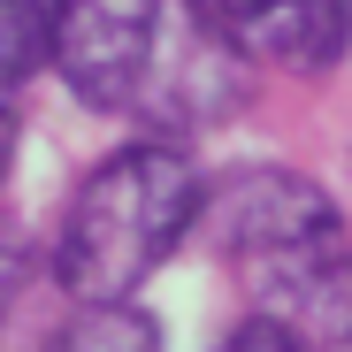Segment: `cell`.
<instances>
[{
    "label": "cell",
    "instance_id": "obj_1",
    "mask_svg": "<svg viewBox=\"0 0 352 352\" xmlns=\"http://www.w3.org/2000/svg\"><path fill=\"white\" fill-rule=\"evenodd\" d=\"M199 168L184 146L138 138L123 153H107L85 192L69 199L62 245H54V276L69 299H131V291L184 245V230L199 222Z\"/></svg>",
    "mask_w": 352,
    "mask_h": 352
},
{
    "label": "cell",
    "instance_id": "obj_2",
    "mask_svg": "<svg viewBox=\"0 0 352 352\" xmlns=\"http://www.w3.org/2000/svg\"><path fill=\"white\" fill-rule=\"evenodd\" d=\"M245 69L253 54L214 16V0H161V31L131 107H153L161 131H207L245 100Z\"/></svg>",
    "mask_w": 352,
    "mask_h": 352
},
{
    "label": "cell",
    "instance_id": "obj_3",
    "mask_svg": "<svg viewBox=\"0 0 352 352\" xmlns=\"http://www.w3.org/2000/svg\"><path fill=\"white\" fill-rule=\"evenodd\" d=\"M161 31V0H54L46 8V62L85 107H131L146 85V54Z\"/></svg>",
    "mask_w": 352,
    "mask_h": 352
},
{
    "label": "cell",
    "instance_id": "obj_4",
    "mask_svg": "<svg viewBox=\"0 0 352 352\" xmlns=\"http://www.w3.org/2000/svg\"><path fill=\"white\" fill-rule=\"evenodd\" d=\"M199 214H207L222 253L261 261V268H283V261H299V253L337 238V207L322 199V184H307V176H291V168H238V176H222L199 199Z\"/></svg>",
    "mask_w": 352,
    "mask_h": 352
},
{
    "label": "cell",
    "instance_id": "obj_5",
    "mask_svg": "<svg viewBox=\"0 0 352 352\" xmlns=\"http://www.w3.org/2000/svg\"><path fill=\"white\" fill-rule=\"evenodd\" d=\"M214 16L238 31L253 62L276 69H329L352 38V0H214Z\"/></svg>",
    "mask_w": 352,
    "mask_h": 352
},
{
    "label": "cell",
    "instance_id": "obj_6",
    "mask_svg": "<svg viewBox=\"0 0 352 352\" xmlns=\"http://www.w3.org/2000/svg\"><path fill=\"white\" fill-rule=\"evenodd\" d=\"M268 276H276L283 322H299V344H344L352 352V245L329 238V245L283 261Z\"/></svg>",
    "mask_w": 352,
    "mask_h": 352
},
{
    "label": "cell",
    "instance_id": "obj_7",
    "mask_svg": "<svg viewBox=\"0 0 352 352\" xmlns=\"http://www.w3.org/2000/svg\"><path fill=\"white\" fill-rule=\"evenodd\" d=\"M46 62V8L38 0H0V100H16Z\"/></svg>",
    "mask_w": 352,
    "mask_h": 352
},
{
    "label": "cell",
    "instance_id": "obj_8",
    "mask_svg": "<svg viewBox=\"0 0 352 352\" xmlns=\"http://www.w3.org/2000/svg\"><path fill=\"white\" fill-rule=\"evenodd\" d=\"M54 344H69V352H85V344H131V352H146V344H161V329H153V314H138L131 299H85V314L54 337Z\"/></svg>",
    "mask_w": 352,
    "mask_h": 352
},
{
    "label": "cell",
    "instance_id": "obj_9",
    "mask_svg": "<svg viewBox=\"0 0 352 352\" xmlns=\"http://www.w3.org/2000/svg\"><path fill=\"white\" fill-rule=\"evenodd\" d=\"M23 261H31V253H23L16 238H0V322H8V307H16V291H23Z\"/></svg>",
    "mask_w": 352,
    "mask_h": 352
},
{
    "label": "cell",
    "instance_id": "obj_10",
    "mask_svg": "<svg viewBox=\"0 0 352 352\" xmlns=\"http://www.w3.org/2000/svg\"><path fill=\"white\" fill-rule=\"evenodd\" d=\"M8 168H16V115L0 100V192H8Z\"/></svg>",
    "mask_w": 352,
    "mask_h": 352
}]
</instances>
